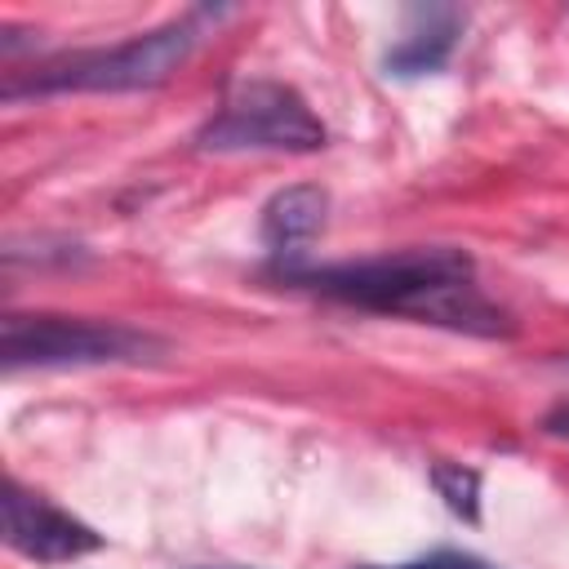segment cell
Instances as JSON below:
<instances>
[{
  "instance_id": "obj_1",
  "label": "cell",
  "mask_w": 569,
  "mask_h": 569,
  "mask_svg": "<svg viewBox=\"0 0 569 569\" xmlns=\"http://www.w3.org/2000/svg\"><path fill=\"white\" fill-rule=\"evenodd\" d=\"M289 289L382 311V316H409L418 325H440L471 338H511V316L489 302L476 284V258L458 244H409L396 253H373L356 262H329V267H280L276 271Z\"/></svg>"
},
{
  "instance_id": "obj_2",
  "label": "cell",
  "mask_w": 569,
  "mask_h": 569,
  "mask_svg": "<svg viewBox=\"0 0 569 569\" xmlns=\"http://www.w3.org/2000/svg\"><path fill=\"white\" fill-rule=\"evenodd\" d=\"M222 9H191L182 18H169L156 31L129 36L120 44H102V49H76V53H58L40 67H31L27 76H9L4 80V102L18 98H36V93H138V89H156L164 84L204 40L209 22H218Z\"/></svg>"
},
{
  "instance_id": "obj_3",
  "label": "cell",
  "mask_w": 569,
  "mask_h": 569,
  "mask_svg": "<svg viewBox=\"0 0 569 569\" xmlns=\"http://www.w3.org/2000/svg\"><path fill=\"white\" fill-rule=\"evenodd\" d=\"M160 351V338L120 320L89 316H4L0 320V365L4 373L22 369H98V365H138Z\"/></svg>"
},
{
  "instance_id": "obj_4",
  "label": "cell",
  "mask_w": 569,
  "mask_h": 569,
  "mask_svg": "<svg viewBox=\"0 0 569 569\" xmlns=\"http://www.w3.org/2000/svg\"><path fill=\"white\" fill-rule=\"evenodd\" d=\"M196 147L213 151V156H240V151L307 156V151L325 147V124L293 84H284V80H244L200 124Z\"/></svg>"
},
{
  "instance_id": "obj_5",
  "label": "cell",
  "mask_w": 569,
  "mask_h": 569,
  "mask_svg": "<svg viewBox=\"0 0 569 569\" xmlns=\"http://www.w3.org/2000/svg\"><path fill=\"white\" fill-rule=\"evenodd\" d=\"M0 520H4L9 551L27 556V560H40V565L80 560V556H89V551L102 547V533H93L84 520H76L71 511L53 507L49 498L22 489L18 480H4Z\"/></svg>"
},
{
  "instance_id": "obj_6",
  "label": "cell",
  "mask_w": 569,
  "mask_h": 569,
  "mask_svg": "<svg viewBox=\"0 0 569 569\" xmlns=\"http://www.w3.org/2000/svg\"><path fill=\"white\" fill-rule=\"evenodd\" d=\"M462 27H467L462 9H453V4H418V9H409L405 31L387 49L382 67L391 76H405V80L409 76H431L453 58V49L462 40Z\"/></svg>"
},
{
  "instance_id": "obj_7",
  "label": "cell",
  "mask_w": 569,
  "mask_h": 569,
  "mask_svg": "<svg viewBox=\"0 0 569 569\" xmlns=\"http://www.w3.org/2000/svg\"><path fill=\"white\" fill-rule=\"evenodd\" d=\"M325 218H329V191L316 187V182H293V187L276 191L262 204L258 236H262L271 258L289 262V258H298L325 231Z\"/></svg>"
},
{
  "instance_id": "obj_8",
  "label": "cell",
  "mask_w": 569,
  "mask_h": 569,
  "mask_svg": "<svg viewBox=\"0 0 569 569\" xmlns=\"http://www.w3.org/2000/svg\"><path fill=\"white\" fill-rule=\"evenodd\" d=\"M431 485L436 493L445 498V507L462 520H476L480 516V476L462 462H436L431 467Z\"/></svg>"
},
{
  "instance_id": "obj_9",
  "label": "cell",
  "mask_w": 569,
  "mask_h": 569,
  "mask_svg": "<svg viewBox=\"0 0 569 569\" xmlns=\"http://www.w3.org/2000/svg\"><path fill=\"white\" fill-rule=\"evenodd\" d=\"M373 569H493L476 556H462V551H431L422 560H405V565H373Z\"/></svg>"
},
{
  "instance_id": "obj_10",
  "label": "cell",
  "mask_w": 569,
  "mask_h": 569,
  "mask_svg": "<svg viewBox=\"0 0 569 569\" xmlns=\"http://www.w3.org/2000/svg\"><path fill=\"white\" fill-rule=\"evenodd\" d=\"M542 431H547V436H560V440H569V400H560V405H551V409H547V418H542Z\"/></svg>"
}]
</instances>
